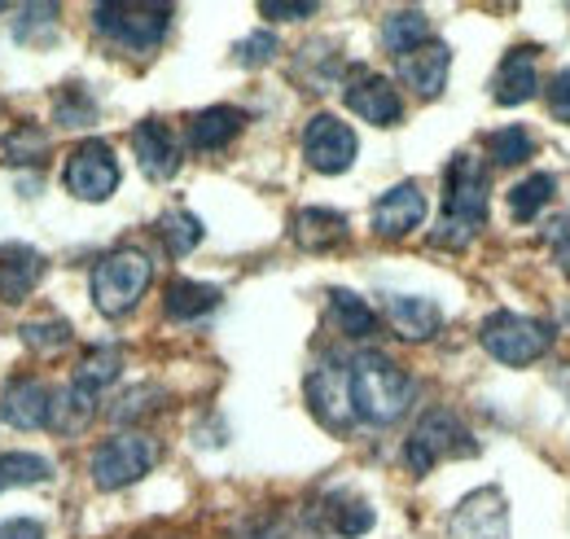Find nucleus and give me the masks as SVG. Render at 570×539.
Here are the masks:
<instances>
[{
    "mask_svg": "<svg viewBox=\"0 0 570 539\" xmlns=\"http://www.w3.org/2000/svg\"><path fill=\"white\" fill-rule=\"evenodd\" d=\"M417 395V382L377 351H364L352 360V400H356V416L368 425H395Z\"/></svg>",
    "mask_w": 570,
    "mask_h": 539,
    "instance_id": "obj_1",
    "label": "nucleus"
},
{
    "mask_svg": "<svg viewBox=\"0 0 570 539\" xmlns=\"http://www.w3.org/2000/svg\"><path fill=\"white\" fill-rule=\"evenodd\" d=\"M488 224V171L474 154H456L443 171V224L434 228V242L465 246Z\"/></svg>",
    "mask_w": 570,
    "mask_h": 539,
    "instance_id": "obj_2",
    "label": "nucleus"
},
{
    "mask_svg": "<svg viewBox=\"0 0 570 539\" xmlns=\"http://www.w3.org/2000/svg\"><path fill=\"white\" fill-rule=\"evenodd\" d=\"M149 276H154V264H149V255L137 251V246H119L106 259H97L92 281H88L97 312L110 316V321L128 316L141 303L145 290H149Z\"/></svg>",
    "mask_w": 570,
    "mask_h": 539,
    "instance_id": "obj_3",
    "label": "nucleus"
},
{
    "mask_svg": "<svg viewBox=\"0 0 570 539\" xmlns=\"http://www.w3.org/2000/svg\"><path fill=\"white\" fill-rule=\"evenodd\" d=\"M452 457H479V443L474 434L465 430V421L448 408H430L422 412V421L413 425L409 443H404V461L413 473H430L439 461H452Z\"/></svg>",
    "mask_w": 570,
    "mask_h": 539,
    "instance_id": "obj_4",
    "label": "nucleus"
},
{
    "mask_svg": "<svg viewBox=\"0 0 570 539\" xmlns=\"http://www.w3.org/2000/svg\"><path fill=\"white\" fill-rule=\"evenodd\" d=\"M92 27L106 40H115L132 53H145V49L163 45V36L171 27V9L167 4H97Z\"/></svg>",
    "mask_w": 570,
    "mask_h": 539,
    "instance_id": "obj_5",
    "label": "nucleus"
},
{
    "mask_svg": "<svg viewBox=\"0 0 570 539\" xmlns=\"http://www.w3.org/2000/svg\"><path fill=\"white\" fill-rule=\"evenodd\" d=\"M483 346H488V355H497L500 364H535L544 351H549V342H553V325L549 321H531V316H518V312H497V316H488L483 321Z\"/></svg>",
    "mask_w": 570,
    "mask_h": 539,
    "instance_id": "obj_6",
    "label": "nucleus"
},
{
    "mask_svg": "<svg viewBox=\"0 0 570 539\" xmlns=\"http://www.w3.org/2000/svg\"><path fill=\"white\" fill-rule=\"evenodd\" d=\"M158 465V443L149 434H115L92 452V482L101 491H119L141 482Z\"/></svg>",
    "mask_w": 570,
    "mask_h": 539,
    "instance_id": "obj_7",
    "label": "nucleus"
},
{
    "mask_svg": "<svg viewBox=\"0 0 570 539\" xmlns=\"http://www.w3.org/2000/svg\"><path fill=\"white\" fill-rule=\"evenodd\" d=\"M62 185L79 203H106L119 189V158L106 140H79L62 167Z\"/></svg>",
    "mask_w": 570,
    "mask_h": 539,
    "instance_id": "obj_8",
    "label": "nucleus"
},
{
    "mask_svg": "<svg viewBox=\"0 0 570 539\" xmlns=\"http://www.w3.org/2000/svg\"><path fill=\"white\" fill-rule=\"evenodd\" d=\"M303 391H307V408L316 412V421H321V425H330V430H338V434H343V430L356 421V400H352V364H338V360L316 364V369L307 373Z\"/></svg>",
    "mask_w": 570,
    "mask_h": 539,
    "instance_id": "obj_9",
    "label": "nucleus"
},
{
    "mask_svg": "<svg viewBox=\"0 0 570 539\" xmlns=\"http://www.w3.org/2000/svg\"><path fill=\"white\" fill-rule=\"evenodd\" d=\"M360 154L356 133L338 119V115H312L303 128V158L312 171L321 176H343Z\"/></svg>",
    "mask_w": 570,
    "mask_h": 539,
    "instance_id": "obj_10",
    "label": "nucleus"
},
{
    "mask_svg": "<svg viewBox=\"0 0 570 539\" xmlns=\"http://www.w3.org/2000/svg\"><path fill=\"white\" fill-rule=\"evenodd\" d=\"M448 536L452 539H509V504H504L500 487L470 491V496L452 509Z\"/></svg>",
    "mask_w": 570,
    "mask_h": 539,
    "instance_id": "obj_11",
    "label": "nucleus"
},
{
    "mask_svg": "<svg viewBox=\"0 0 570 539\" xmlns=\"http://www.w3.org/2000/svg\"><path fill=\"white\" fill-rule=\"evenodd\" d=\"M422 219H426V194H422L413 180H404V185L386 189V194L373 203V215H368L373 233H377V237H386V242L409 237Z\"/></svg>",
    "mask_w": 570,
    "mask_h": 539,
    "instance_id": "obj_12",
    "label": "nucleus"
},
{
    "mask_svg": "<svg viewBox=\"0 0 570 539\" xmlns=\"http://www.w3.org/2000/svg\"><path fill=\"white\" fill-rule=\"evenodd\" d=\"M347 110H356L364 124H377V128H391V124L404 119L400 88L386 75H373V70H364L347 84Z\"/></svg>",
    "mask_w": 570,
    "mask_h": 539,
    "instance_id": "obj_13",
    "label": "nucleus"
},
{
    "mask_svg": "<svg viewBox=\"0 0 570 539\" xmlns=\"http://www.w3.org/2000/svg\"><path fill=\"white\" fill-rule=\"evenodd\" d=\"M132 154L141 163V171L149 180H171L180 171V136L171 133L163 119H145L132 128Z\"/></svg>",
    "mask_w": 570,
    "mask_h": 539,
    "instance_id": "obj_14",
    "label": "nucleus"
},
{
    "mask_svg": "<svg viewBox=\"0 0 570 539\" xmlns=\"http://www.w3.org/2000/svg\"><path fill=\"white\" fill-rule=\"evenodd\" d=\"M53 386H45L40 378H22L13 386H4V400H0V416L13 425V430H49L53 425Z\"/></svg>",
    "mask_w": 570,
    "mask_h": 539,
    "instance_id": "obj_15",
    "label": "nucleus"
},
{
    "mask_svg": "<svg viewBox=\"0 0 570 539\" xmlns=\"http://www.w3.org/2000/svg\"><path fill=\"white\" fill-rule=\"evenodd\" d=\"M448 70H452V49H448V45H439V40H430L426 49H417V53L400 58V79H404V88H413V92H417V97H426V101L443 92Z\"/></svg>",
    "mask_w": 570,
    "mask_h": 539,
    "instance_id": "obj_16",
    "label": "nucleus"
},
{
    "mask_svg": "<svg viewBox=\"0 0 570 539\" xmlns=\"http://www.w3.org/2000/svg\"><path fill=\"white\" fill-rule=\"evenodd\" d=\"M45 276V255L31 246H0V303H22Z\"/></svg>",
    "mask_w": 570,
    "mask_h": 539,
    "instance_id": "obj_17",
    "label": "nucleus"
},
{
    "mask_svg": "<svg viewBox=\"0 0 570 539\" xmlns=\"http://www.w3.org/2000/svg\"><path fill=\"white\" fill-rule=\"evenodd\" d=\"M289 233H294V242L303 251H334V246L347 242V215H338L330 206H303L294 215Z\"/></svg>",
    "mask_w": 570,
    "mask_h": 539,
    "instance_id": "obj_18",
    "label": "nucleus"
},
{
    "mask_svg": "<svg viewBox=\"0 0 570 539\" xmlns=\"http://www.w3.org/2000/svg\"><path fill=\"white\" fill-rule=\"evenodd\" d=\"M219 303H224V290H219V285L189 281V276H176V281L167 285V294H163L167 321H203V316H212Z\"/></svg>",
    "mask_w": 570,
    "mask_h": 539,
    "instance_id": "obj_19",
    "label": "nucleus"
},
{
    "mask_svg": "<svg viewBox=\"0 0 570 539\" xmlns=\"http://www.w3.org/2000/svg\"><path fill=\"white\" fill-rule=\"evenodd\" d=\"M386 321H391V330L404 337V342H426V337L439 334L443 312H439L430 298L395 294V298H386Z\"/></svg>",
    "mask_w": 570,
    "mask_h": 539,
    "instance_id": "obj_20",
    "label": "nucleus"
},
{
    "mask_svg": "<svg viewBox=\"0 0 570 539\" xmlns=\"http://www.w3.org/2000/svg\"><path fill=\"white\" fill-rule=\"evenodd\" d=\"M119 373H124V351H119L115 342H97V346H88V351L79 355L71 386L97 400V395H101V391H106V386H110Z\"/></svg>",
    "mask_w": 570,
    "mask_h": 539,
    "instance_id": "obj_21",
    "label": "nucleus"
},
{
    "mask_svg": "<svg viewBox=\"0 0 570 539\" xmlns=\"http://www.w3.org/2000/svg\"><path fill=\"white\" fill-rule=\"evenodd\" d=\"M535 88H540V75H535V53L531 49H513L497 70V84H492V97H497L500 106H522V101H531L535 97Z\"/></svg>",
    "mask_w": 570,
    "mask_h": 539,
    "instance_id": "obj_22",
    "label": "nucleus"
},
{
    "mask_svg": "<svg viewBox=\"0 0 570 539\" xmlns=\"http://www.w3.org/2000/svg\"><path fill=\"white\" fill-rule=\"evenodd\" d=\"M242 128H246V115L242 110H233V106H207V110H198L189 119V145L212 154V149H224Z\"/></svg>",
    "mask_w": 570,
    "mask_h": 539,
    "instance_id": "obj_23",
    "label": "nucleus"
},
{
    "mask_svg": "<svg viewBox=\"0 0 570 539\" xmlns=\"http://www.w3.org/2000/svg\"><path fill=\"white\" fill-rule=\"evenodd\" d=\"M430 40V18L422 9H400V13H391L386 22H382V45L395 53V58H409V53H417V49H426Z\"/></svg>",
    "mask_w": 570,
    "mask_h": 539,
    "instance_id": "obj_24",
    "label": "nucleus"
},
{
    "mask_svg": "<svg viewBox=\"0 0 570 539\" xmlns=\"http://www.w3.org/2000/svg\"><path fill=\"white\" fill-rule=\"evenodd\" d=\"M158 237H163L167 255L185 259V255H194V251L203 246V219H198V215H189L185 206H171V210L158 219Z\"/></svg>",
    "mask_w": 570,
    "mask_h": 539,
    "instance_id": "obj_25",
    "label": "nucleus"
},
{
    "mask_svg": "<svg viewBox=\"0 0 570 539\" xmlns=\"http://www.w3.org/2000/svg\"><path fill=\"white\" fill-rule=\"evenodd\" d=\"M330 316H334V325L347 337H368L377 330L373 307L360 294H352V290H330Z\"/></svg>",
    "mask_w": 570,
    "mask_h": 539,
    "instance_id": "obj_26",
    "label": "nucleus"
},
{
    "mask_svg": "<svg viewBox=\"0 0 570 539\" xmlns=\"http://www.w3.org/2000/svg\"><path fill=\"white\" fill-rule=\"evenodd\" d=\"M553 176H544V171H535V176H527V180H518L513 189H509V215L518 219V224H531L544 206L553 203Z\"/></svg>",
    "mask_w": 570,
    "mask_h": 539,
    "instance_id": "obj_27",
    "label": "nucleus"
},
{
    "mask_svg": "<svg viewBox=\"0 0 570 539\" xmlns=\"http://www.w3.org/2000/svg\"><path fill=\"white\" fill-rule=\"evenodd\" d=\"M53 478V461L36 457V452H0V491L9 487H36Z\"/></svg>",
    "mask_w": 570,
    "mask_h": 539,
    "instance_id": "obj_28",
    "label": "nucleus"
},
{
    "mask_svg": "<svg viewBox=\"0 0 570 539\" xmlns=\"http://www.w3.org/2000/svg\"><path fill=\"white\" fill-rule=\"evenodd\" d=\"M0 154L13 167H40L49 158V136L40 133V128H13V133L0 140Z\"/></svg>",
    "mask_w": 570,
    "mask_h": 539,
    "instance_id": "obj_29",
    "label": "nucleus"
},
{
    "mask_svg": "<svg viewBox=\"0 0 570 539\" xmlns=\"http://www.w3.org/2000/svg\"><path fill=\"white\" fill-rule=\"evenodd\" d=\"M92 408H97V400L83 395V391H75V386L58 391V395H53V425H49V430H58V434L83 430V425L92 421Z\"/></svg>",
    "mask_w": 570,
    "mask_h": 539,
    "instance_id": "obj_30",
    "label": "nucleus"
},
{
    "mask_svg": "<svg viewBox=\"0 0 570 539\" xmlns=\"http://www.w3.org/2000/svg\"><path fill=\"white\" fill-rule=\"evenodd\" d=\"M488 154H492L497 167H518V163H527L535 154V140H531L527 128H497L488 136Z\"/></svg>",
    "mask_w": 570,
    "mask_h": 539,
    "instance_id": "obj_31",
    "label": "nucleus"
},
{
    "mask_svg": "<svg viewBox=\"0 0 570 539\" xmlns=\"http://www.w3.org/2000/svg\"><path fill=\"white\" fill-rule=\"evenodd\" d=\"M338 536H364V531H373V509L364 504V500H352V496H334L330 500V518H325Z\"/></svg>",
    "mask_w": 570,
    "mask_h": 539,
    "instance_id": "obj_32",
    "label": "nucleus"
},
{
    "mask_svg": "<svg viewBox=\"0 0 570 539\" xmlns=\"http://www.w3.org/2000/svg\"><path fill=\"white\" fill-rule=\"evenodd\" d=\"M18 337H22L31 351H62L75 337V330L62 316H49V321H27V325H18Z\"/></svg>",
    "mask_w": 570,
    "mask_h": 539,
    "instance_id": "obj_33",
    "label": "nucleus"
},
{
    "mask_svg": "<svg viewBox=\"0 0 570 539\" xmlns=\"http://www.w3.org/2000/svg\"><path fill=\"white\" fill-rule=\"evenodd\" d=\"M53 119H58L62 128H83V124H92V119H97V101L88 97V88L71 84V88H62V92H58Z\"/></svg>",
    "mask_w": 570,
    "mask_h": 539,
    "instance_id": "obj_34",
    "label": "nucleus"
},
{
    "mask_svg": "<svg viewBox=\"0 0 570 539\" xmlns=\"http://www.w3.org/2000/svg\"><path fill=\"white\" fill-rule=\"evenodd\" d=\"M53 18H58L53 4H27V9H18L13 40L18 45H45V40H53V31H45V22H53Z\"/></svg>",
    "mask_w": 570,
    "mask_h": 539,
    "instance_id": "obj_35",
    "label": "nucleus"
},
{
    "mask_svg": "<svg viewBox=\"0 0 570 539\" xmlns=\"http://www.w3.org/2000/svg\"><path fill=\"white\" fill-rule=\"evenodd\" d=\"M273 53H277V36H273V31H255L250 40H242V45L233 49V58H237L242 67H264V62H273Z\"/></svg>",
    "mask_w": 570,
    "mask_h": 539,
    "instance_id": "obj_36",
    "label": "nucleus"
},
{
    "mask_svg": "<svg viewBox=\"0 0 570 539\" xmlns=\"http://www.w3.org/2000/svg\"><path fill=\"white\" fill-rule=\"evenodd\" d=\"M549 115L558 124H570V70H558L549 79Z\"/></svg>",
    "mask_w": 570,
    "mask_h": 539,
    "instance_id": "obj_37",
    "label": "nucleus"
},
{
    "mask_svg": "<svg viewBox=\"0 0 570 539\" xmlns=\"http://www.w3.org/2000/svg\"><path fill=\"white\" fill-rule=\"evenodd\" d=\"M0 539H45V522H36V518H9V522H0Z\"/></svg>",
    "mask_w": 570,
    "mask_h": 539,
    "instance_id": "obj_38",
    "label": "nucleus"
},
{
    "mask_svg": "<svg viewBox=\"0 0 570 539\" xmlns=\"http://www.w3.org/2000/svg\"><path fill=\"white\" fill-rule=\"evenodd\" d=\"M259 13L264 18H273V22H298V18H312L316 13V4H259Z\"/></svg>",
    "mask_w": 570,
    "mask_h": 539,
    "instance_id": "obj_39",
    "label": "nucleus"
},
{
    "mask_svg": "<svg viewBox=\"0 0 570 539\" xmlns=\"http://www.w3.org/2000/svg\"><path fill=\"white\" fill-rule=\"evenodd\" d=\"M549 242H553V255H558V264H562V268L570 272V215H567V219H558V224H553Z\"/></svg>",
    "mask_w": 570,
    "mask_h": 539,
    "instance_id": "obj_40",
    "label": "nucleus"
},
{
    "mask_svg": "<svg viewBox=\"0 0 570 539\" xmlns=\"http://www.w3.org/2000/svg\"><path fill=\"white\" fill-rule=\"evenodd\" d=\"M558 386H562V395L570 400V364H562V369H558Z\"/></svg>",
    "mask_w": 570,
    "mask_h": 539,
    "instance_id": "obj_41",
    "label": "nucleus"
},
{
    "mask_svg": "<svg viewBox=\"0 0 570 539\" xmlns=\"http://www.w3.org/2000/svg\"><path fill=\"white\" fill-rule=\"evenodd\" d=\"M567 316H570V307H567Z\"/></svg>",
    "mask_w": 570,
    "mask_h": 539,
    "instance_id": "obj_42",
    "label": "nucleus"
}]
</instances>
